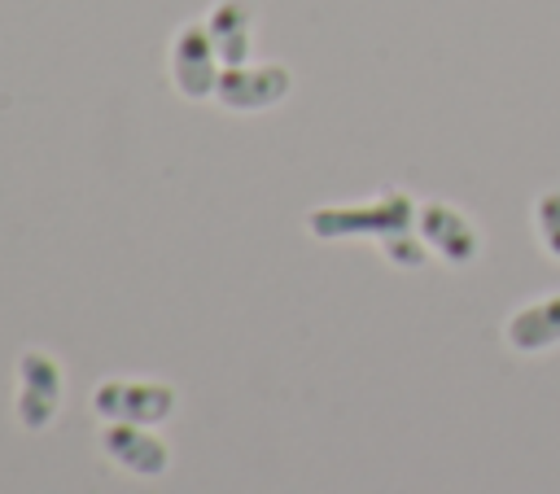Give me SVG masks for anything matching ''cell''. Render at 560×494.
I'll return each mask as SVG.
<instances>
[{"label":"cell","instance_id":"obj_1","mask_svg":"<svg viewBox=\"0 0 560 494\" xmlns=\"http://www.w3.org/2000/svg\"><path fill=\"white\" fill-rule=\"evenodd\" d=\"M416 201L402 188H385L372 201H350V205H319L306 214V232L319 240H350V236H372L385 240L394 232L416 227Z\"/></svg>","mask_w":560,"mask_h":494},{"label":"cell","instance_id":"obj_2","mask_svg":"<svg viewBox=\"0 0 560 494\" xmlns=\"http://www.w3.org/2000/svg\"><path fill=\"white\" fill-rule=\"evenodd\" d=\"M175 389L162 380H101L92 389V411L101 420H122V424H162L175 415Z\"/></svg>","mask_w":560,"mask_h":494},{"label":"cell","instance_id":"obj_3","mask_svg":"<svg viewBox=\"0 0 560 494\" xmlns=\"http://www.w3.org/2000/svg\"><path fill=\"white\" fill-rule=\"evenodd\" d=\"M289 92H293L289 66H280V61L249 66L245 61V66H223L219 87H214V101L223 109H236V114H262V109L280 105Z\"/></svg>","mask_w":560,"mask_h":494},{"label":"cell","instance_id":"obj_4","mask_svg":"<svg viewBox=\"0 0 560 494\" xmlns=\"http://www.w3.org/2000/svg\"><path fill=\"white\" fill-rule=\"evenodd\" d=\"M219 74H223V61L214 52L210 26L206 22H184L171 39V79H175L179 96L210 101L214 87H219Z\"/></svg>","mask_w":560,"mask_h":494},{"label":"cell","instance_id":"obj_5","mask_svg":"<svg viewBox=\"0 0 560 494\" xmlns=\"http://www.w3.org/2000/svg\"><path fill=\"white\" fill-rule=\"evenodd\" d=\"M416 232H420V240L429 245V254H438V258L451 262V267H468V262H477V254H481V232H477V223H472L459 205H451V201H420V210H416Z\"/></svg>","mask_w":560,"mask_h":494},{"label":"cell","instance_id":"obj_6","mask_svg":"<svg viewBox=\"0 0 560 494\" xmlns=\"http://www.w3.org/2000/svg\"><path fill=\"white\" fill-rule=\"evenodd\" d=\"M18 420L22 428H48L61 407V363L48 350L18 354Z\"/></svg>","mask_w":560,"mask_h":494},{"label":"cell","instance_id":"obj_7","mask_svg":"<svg viewBox=\"0 0 560 494\" xmlns=\"http://www.w3.org/2000/svg\"><path fill=\"white\" fill-rule=\"evenodd\" d=\"M101 450L136 472V477H162L171 468V446L149 428V424H122V420H105L101 428Z\"/></svg>","mask_w":560,"mask_h":494},{"label":"cell","instance_id":"obj_8","mask_svg":"<svg viewBox=\"0 0 560 494\" xmlns=\"http://www.w3.org/2000/svg\"><path fill=\"white\" fill-rule=\"evenodd\" d=\"M503 341L516 354H542V350L560 345V293H547V297L516 306L503 324Z\"/></svg>","mask_w":560,"mask_h":494},{"label":"cell","instance_id":"obj_9","mask_svg":"<svg viewBox=\"0 0 560 494\" xmlns=\"http://www.w3.org/2000/svg\"><path fill=\"white\" fill-rule=\"evenodd\" d=\"M210 26V39H214V52L223 66H245L249 61V48H254V13L245 0H219L206 17Z\"/></svg>","mask_w":560,"mask_h":494},{"label":"cell","instance_id":"obj_10","mask_svg":"<svg viewBox=\"0 0 560 494\" xmlns=\"http://www.w3.org/2000/svg\"><path fill=\"white\" fill-rule=\"evenodd\" d=\"M534 232H538L542 254H551L560 262V188L538 192V201H534Z\"/></svg>","mask_w":560,"mask_h":494},{"label":"cell","instance_id":"obj_11","mask_svg":"<svg viewBox=\"0 0 560 494\" xmlns=\"http://www.w3.org/2000/svg\"><path fill=\"white\" fill-rule=\"evenodd\" d=\"M381 254H385L394 267L416 271V267H424L429 245H424V240H420V232L411 227V232H394V236H385V240H381Z\"/></svg>","mask_w":560,"mask_h":494}]
</instances>
